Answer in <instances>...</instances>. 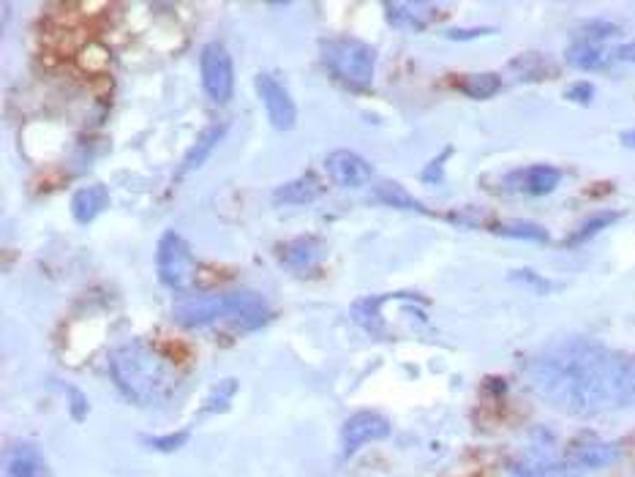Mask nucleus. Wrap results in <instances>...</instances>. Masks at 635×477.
Returning a JSON list of instances; mask_svg holds the SVG:
<instances>
[{"mask_svg": "<svg viewBox=\"0 0 635 477\" xmlns=\"http://www.w3.org/2000/svg\"><path fill=\"white\" fill-rule=\"evenodd\" d=\"M633 358L589 338H565L526 360L529 390L567 415H597L622 407Z\"/></svg>", "mask_w": 635, "mask_h": 477, "instance_id": "f257e3e1", "label": "nucleus"}, {"mask_svg": "<svg viewBox=\"0 0 635 477\" xmlns=\"http://www.w3.org/2000/svg\"><path fill=\"white\" fill-rule=\"evenodd\" d=\"M110 377L120 393L139 407H161L178 390L175 366L142 341H126L112 349Z\"/></svg>", "mask_w": 635, "mask_h": 477, "instance_id": "f03ea898", "label": "nucleus"}, {"mask_svg": "<svg viewBox=\"0 0 635 477\" xmlns=\"http://www.w3.org/2000/svg\"><path fill=\"white\" fill-rule=\"evenodd\" d=\"M172 317L183 328H205L221 319H235L243 330H259L270 322L268 300L238 289V292H199V295H186L175 303Z\"/></svg>", "mask_w": 635, "mask_h": 477, "instance_id": "7ed1b4c3", "label": "nucleus"}, {"mask_svg": "<svg viewBox=\"0 0 635 477\" xmlns=\"http://www.w3.org/2000/svg\"><path fill=\"white\" fill-rule=\"evenodd\" d=\"M322 60L330 69V74L344 85L355 90H366L374 85V71H377V55L366 41L358 39H325L319 44Z\"/></svg>", "mask_w": 635, "mask_h": 477, "instance_id": "20e7f679", "label": "nucleus"}, {"mask_svg": "<svg viewBox=\"0 0 635 477\" xmlns=\"http://www.w3.org/2000/svg\"><path fill=\"white\" fill-rule=\"evenodd\" d=\"M510 477H581V469H576L567 458L556 456V442L548 431H540L529 450L516 456L507 464Z\"/></svg>", "mask_w": 635, "mask_h": 477, "instance_id": "39448f33", "label": "nucleus"}, {"mask_svg": "<svg viewBox=\"0 0 635 477\" xmlns=\"http://www.w3.org/2000/svg\"><path fill=\"white\" fill-rule=\"evenodd\" d=\"M156 270L164 287L175 292H186L197 279V259L191 254V246L178 232H164L156 249Z\"/></svg>", "mask_w": 635, "mask_h": 477, "instance_id": "423d86ee", "label": "nucleus"}, {"mask_svg": "<svg viewBox=\"0 0 635 477\" xmlns=\"http://www.w3.org/2000/svg\"><path fill=\"white\" fill-rule=\"evenodd\" d=\"M199 74H202V88L216 104H227L235 90V66L232 55L221 41H210L202 47L199 55Z\"/></svg>", "mask_w": 635, "mask_h": 477, "instance_id": "0eeeda50", "label": "nucleus"}, {"mask_svg": "<svg viewBox=\"0 0 635 477\" xmlns=\"http://www.w3.org/2000/svg\"><path fill=\"white\" fill-rule=\"evenodd\" d=\"M254 85H257L259 99H262V107L268 112V120L273 123V129H295V123H298V107H295V101L289 96V90L284 88L276 77H270V74H257Z\"/></svg>", "mask_w": 635, "mask_h": 477, "instance_id": "6e6552de", "label": "nucleus"}, {"mask_svg": "<svg viewBox=\"0 0 635 477\" xmlns=\"http://www.w3.org/2000/svg\"><path fill=\"white\" fill-rule=\"evenodd\" d=\"M390 437V420L379 412H355L341 428V450L344 456H355L360 448L371 442H382Z\"/></svg>", "mask_w": 635, "mask_h": 477, "instance_id": "1a4fd4ad", "label": "nucleus"}, {"mask_svg": "<svg viewBox=\"0 0 635 477\" xmlns=\"http://www.w3.org/2000/svg\"><path fill=\"white\" fill-rule=\"evenodd\" d=\"M276 257L281 268L295 273V276H308L325 259V240L317 235H298V238L284 240L276 246Z\"/></svg>", "mask_w": 635, "mask_h": 477, "instance_id": "9d476101", "label": "nucleus"}, {"mask_svg": "<svg viewBox=\"0 0 635 477\" xmlns=\"http://www.w3.org/2000/svg\"><path fill=\"white\" fill-rule=\"evenodd\" d=\"M325 172L328 178L341 186V189H360L374 178V167L355 150H333L325 159Z\"/></svg>", "mask_w": 635, "mask_h": 477, "instance_id": "9b49d317", "label": "nucleus"}, {"mask_svg": "<svg viewBox=\"0 0 635 477\" xmlns=\"http://www.w3.org/2000/svg\"><path fill=\"white\" fill-rule=\"evenodd\" d=\"M3 477H52V472L39 445L17 439L3 453Z\"/></svg>", "mask_w": 635, "mask_h": 477, "instance_id": "f8f14e48", "label": "nucleus"}, {"mask_svg": "<svg viewBox=\"0 0 635 477\" xmlns=\"http://www.w3.org/2000/svg\"><path fill=\"white\" fill-rule=\"evenodd\" d=\"M562 183V172L551 164H537V167L518 169L513 175H507L505 186L507 189L524 191L529 197H546Z\"/></svg>", "mask_w": 635, "mask_h": 477, "instance_id": "ddd939ff", "label": "nucleus"}, {"mask_svg": "<svg viewBox=\"0 0 635 477\" xmlns=\"http://www.w3.org/2000/svg\"><path fill=\"white\" fill-rule=\"evenodd\" d=\"M622 450L619 445H611V442H600V439H581L570 448V456L567 461L576 469H603L611 467L614 461H619Z\"/></svg>", "mask_w": 635, "mask_h": 477, "instance_id": "4468645a", "label": "nucleus"}, {"mask_svg": "<svg viewBox=\"0 0 635 477\" xmlns=\"http://www.w3.org/2000/svg\"><path fill=\"white\" fill-rule=\"evenodd\" d=\"M387 22L398 30H420L434 22V14L439 11L437 3H420V0H412V3H385Z\"/></svg>", "mask_w": 635, "mask_h": 477, "instance_id": "2eb2a0df", "label": "nucleus"}, {"mask_svg": "<svg viewBox=\"0 0 635 477\" xmlns=\"http://www.w3.org/2000/svg\"><path fill=\"white\" fill-rule=\"evenodd\" d=\"M565 60L573 66V69L581 71H603L606 66H611V60H616L614 50L608 44H600V41H581L576 39L565 52Z\"/></svg>", "mask_w": 635, "mask_h": 477, "instance_id": "dca6fc26", "label": "nucleus"}, {"mask_svg": "<svg viewBox=\"0 0 635 477\" xmlns=\"http://www.w3.org/2000/svg\"><path fill=\"white\" fill-rule=\"evenodd\" d=\"M110 208V189L104 183H93L85 186L74 197H71V216L80 224H90L99 213Z\"/></svg>", "mask_w": 635, "mask_h": 477, "instance_id": "f3484780", "label": "nucleus"}, {"mask_svg": "<svg viewBox=\"0 0 635 477\" xmlns=\"http://www.w3.org/2000/svg\"><path fill=\"white\" fill-rule=\"evenodd\" d=\"M224 134H227V123H216V126H210V129L202 131L199 140L191 145V150L186 153V159L180 164L178 178H186L191 172H197V169L210 159V153L219 148V142L224 140Z\"/></svg>", "mask_w": 635, "mask_h": 477, "instance_id": "a211bd4d", "label": "nucleus"}, {"mask_svg": "<svg viewBox=\"0 0 635 477\" xmlns=\"http://www.w3.org/2000/svg\"><path fill=\"white\" fill-rule=\"evenodd\" d=\"M322 191H325V186H322L319 175L306 172L303 178L289 180L284 186H278V189L273 191V202H276V205H308V202L319 199Z\"/></svg>", "mask_w": 635, "mask_h": 477, "instance_id": "6ab92c4d", "label": "nucleus"}, {"mask_svg": "<svg viewBox=\"0 0 635 477\" xmlns=\"http://www.w3.org/2000/svg\"><path fill=\"white\" fill-rule=\"evenodd\" d=\"M510 71H513V77L521 82L546 80V77L554 74L551 60H548L546 55H540V52H524V55L513 58L510 60Z\"/></svg>", "mask_w": 635, "mask_h": 477, "instance_id": "aec40b11", "label": "nucleus"}, {"mask_svg": "<svg viewBox=\"0 0 635 477\" xmlns=\"http://www.w3.org/2000/svg\"><path fill=\"white\" fill-rule=\"evenodd\" d=\"M374 197L387 205V208H398V210H409V213H420V216H428V208L409 194L407 189H401L398 183H379L377 189H374Z\"/></svg>", "mask_w": 635, "mask_h": 477, "instance_id": "412c9836", "label": "nucleus"}, {"mask_svg": "<svg viewBox=\"0 0 635 477\" xmlns=\"http://www.w3.org/2000/svg\"><path fill=\"white\" fill-rule=\"evenodd\" d=\"M458 90L469 96V99H491L502 90V77L494 74V71H483V74H469V77H461L458 80Z\"/></svg>", "mask_w": 635, "mask_h": 477, "instance_id": "4be33fe9", "label": "nucleus"}, {"mask_svg": "<svg viewBox=\"0 0 635 477\" xmlns=\"http://www.w3.org/2000/svg\"><path fill=\"white\" fill-rule=\"evenodd\" d=\"M619 210H603V213H595V216H589V219L581 224V227L570 235V240H567V246H581V243H586V240H592L597 235V232H603L606 227H611L614 221H619Z\"/></svg>", "mask_w": 635, "mask_h": 477, "instance_id": "5701e85b", "label": "nucleus"}, {"mask_svg": "<svg viewBox=\"0 0 635 477\" xmlns=\"http://www.w3.org/2000/svg\"><path fill=\"white\" fill-rule=\"evenodd\" d=\"M497 235L513 240H532V243H546L548 229L540 227V224H532V221H505V224H497L494 227Z\"/></svg>", "mask_w": 635, "mask_h": 477, "instance_id": "b1692460", "label": "nucleus"}, {"mask_svg": "<svg viewBox=\"0 0 635 477\" xmlns=\"http://www.w3.org/2000/svg\"><path fill=\"white\" fill-rule=\"evenodd\" d=\"M382 300L385 298H363L352 306V317L358 319L360 325L366 330H371V333H377L379 325H382V314H379Z\"/></svg>", "mask_w": 635, "mask_h": 477, "instance_id": "393cba45", "label": "nucleus"}, {"mask_svg": "<svg viewBox=\"0 0 635 477\" xmlns=\"http://www.w3.org/2000/svg\"><path fill=\"white\" fill-rule=\"evenodd\" d=\"M238 393V379H221L216 388L210 390L208 401L202 404V412L210 415V412H224L229 407V401Z\"/></svg>", "mask_w": 635, "mask_h": 477, "instance_id": "a878e982", "label": "nucleus"}, {"mask_svg": "<svg viewBox=\"0 0 635 477\" xmlns=\"http://www.w3.org/2000/svg\"><path fill=\"white\" fill-rule=\"evenodd\" d=\"M619 33V25L611 20H589L584 22L581 28H578V39L581 41H600V44H606L611 36H616Z\"/></svg>", "mask_w": 635, "mask_h": 477, "instance_id": "bb28decb", "label": "nucleus"}, {"mask_svg": "<svg viewBox=\"0 0 635 477\" xmlns=\"http://www.w3.org/2000/svg\"><path fill=\"white\" fill-rule=\"evenodd\" d=\"M510 279L516 281V284H524V287L535 289V292H551V289H554V284L548 279H543V276H537L535 270H513Z\"/></svg>", "mask_w": 635, "mask_h": 477, "instance_id": "cd10ccee", "label": "nucleus"}, {"mask_svg": "<svg viewBox=\"0 0 635 477\" xmlns=\"http://www.w3.org/2000/svg\"><path fill=\"white\" fill-rule=\"evenodd\" d=\"M186 439H189V431H175V434H164V437H150L148 445L161 450V453H172V450L183 448Z\"/></svg>", "mask_w": 635, "mask_h": 477, "instance_id": "c85d7f7f", "label": "nucleus"}, {"mask_svg": "<svg viewBox=\"0 0 635 477\" xmlns=\"http://www.w3.org/2000/svg\"><path fill=\"white\" fill-rule=\"evenodd\" d=\"M66 388V396H69V409H71V418L74 420H85L90 412V404L88 398L82 396V390H77L74 385H63Z\"/></svg>", "mask_w": 635, "mask_h": 477, "instance_id": "c756f323", "label": "nucleus"}, {"mask_svg": "<svg viewBox=\"0 0 635 477\" xmlns=\"http://www.w3.org/2000/svg\"><path fill=\"white\" fill-rule=\"evenodd\" d=\"M450 156H453V148L442 150L437 159L431 161V164L423 169V175H420V178H423V183H439V180L445 178V172H442V169H445V161L450 159Z\"/></svg>", "mask_w": 635, "mask_h": 477, "instance_id": "7c9ffc66", "label": "nucleus"}, {"mask_svg": "<svg viewBox=\"0 0 635 477\" xmlns=\"http://www.w3.org/2000/svg\"><path fill=\"white\" fill-rule=\"evenodd\" d=\"M565 99L586 107L589 101L595 99V85H592V82H576V85H570V88L565 90Z\"/></svg>", "mask_w": 635, "mask_h": 477, "instance_id": "2f4dec72", "label": "nucleus"}, {"mask_svg": "<svg viewBox=\"0 0 635 477\" xmlns=\"http://www.w3.org/2000/svg\"><path fill=\"white\" fill-rule=\"evenodd\" d=\"M488 33H494L491 28H453V30H447L445 36L447 39H453V41H472V39H480V36H488Z\"/></svg>", "mask_w": 635, "mask_h": 477, "instance_id": "473e14b6", "label": "nucleus"}, {"mask_svg": "<svg viewBox=\"0 0 635 477\" xmlns=\"http://www.w3.org/2000/svg\"><path fill=\"white\" fill-rule=\"evenodd\" d=\"M622 407H635V358H633V363H630V371H627Z\"/></svg>", "mask_w": 635, "mask_h": 477, "instance_id": "72a5a7b5", "label": "nucleus"}, {"mask_svg": "<svg viewBox=\"0 0 635 477\" xmlns=\"http://www.w3.org/2000/svg\"><path fill=\"white\" fill-rule=\"evenodd\" d=\"M616 60H625V63H635V41H625L614 50Z\"/></svg>", "mask_w": 635, "mask_h": 477, "instance_id": "f704fd0d", "label": "nucleus"}, {"mask_svg": "<svg viewBox=\"0 0 635 477\" xmlns=\"http://www.w3.org/2000/svg\"><path fill=\"white\" fill-rule=\"evenodd\" d=\"M619 142H622L627 150H635V129H627L625 134L619 137Z\"/></svg>", "mask_w": 635, "mask_h": 477, "instance_id": "c9c22d12", "label": "nucleus"}]
</instances>
